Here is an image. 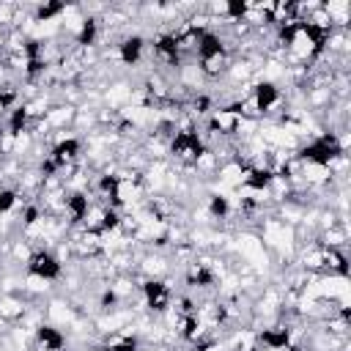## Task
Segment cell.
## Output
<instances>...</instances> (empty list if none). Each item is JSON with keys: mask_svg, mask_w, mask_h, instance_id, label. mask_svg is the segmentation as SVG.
Here are the masks:
<instances>
[{"mask_svg": "<svg viewBox=\"0 0 351 351\" xmlns=\"http://www.w3.org/2000/svg\"><path fill=\"white\" fill-rule=\"evenodd\" d=\"M25 266H27L30 277H38L44 282H55V280L63 277V263L58 261V255L49 247H36Z\"/></svg>", "mask_w": 351, "mask_h": 351, "instance_id": "1", "label": "cell"}]
</instances>
